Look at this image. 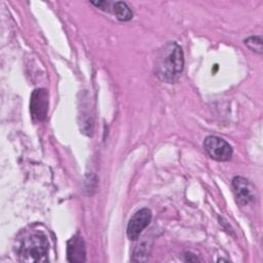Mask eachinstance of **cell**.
<instances>
[{
	"label": "cell",
	"instance_id": "obj_1",
	"mask_svg": "<svg viewBox=\"0 0 263 263\" xmlns=\"http://www.w3.org/2000/svg\"><path fill=\"white\" fill-rule=\"evenodd\" d=\"M184 69L182 47L174 41L164 44L158 51L154 62L155 75L163 82L178 81Z\"/></svg>",
	"mask_w": 263,
	"mask_h": 263
},
{
	"label": "cell",
	"instance_id": "obj_2",
	"mask_svg": "<svg viewBox=\"0 0 263 263\" xmlns=\"http://www.w3.org/2000/svg\"><path fill=\"white\" fill-rule=\"evenodd\" d=\"M49 243L43 233L35 232L27 235L22 239L17 255L21 261L26 262H42L47 261Z\"/></svg>",
	"mask_w": 263,
	"mask_h": 263
},
{
	"label": "cell",
	"instance_id": "obj_3",
	"mask_svg": "<svg viewBox=\"0 0 263 263\" xmlns=\"http://www.w3.org/2000/svg\"><path fill=\"white\" fill-rule=\"evenodd\" d=\"M206 154L217 161H228L232 157V147L224 139L218 136H208L203 141Z\"/></svg>",
	"mask_w": 263,
	"mask_h": 263
},
{
	"label": "cell",
	"instance_id": "obj_4",
	"mask_svg": "<svg viewBox=\"0 0 263 263\" xmlns=\"http://www.w3.org/2000/svg\"><path fill=\"white\" fill-rule=\"evenodd\" d=\"M231 185L235 200L239 205H247L255 200L256 188L248 179L236 176L232 179Z\"/></svg>",
	"mask_w": 263,
	"mask_h": 263
},
{
	"label": "cell",
	"instance_id": "obj_5",
	"mask_svg": "<svg viewBox=\"0 0 263 263\" xmlns=\"http://www.w3.org/2000/svg\"><path fill=\"white\" fill-rule=\"evenodd\" d=\"M48 92L45 88H36L31 93L30 112L35 121H42L45 119L48 111Z\"/></svg>",
	"mask_w": 263,
	"mask_h": 263
},
{
	"label": "cell",
	"instance_id": "obj_6",
	"mask_svg": "<svg viewBox=\"0 0 263 263\" xmlns=\"http://www.w3.org/2000/svg\"><path fill=\"white\" fill-rule=\"evenodd\" d=\"M152 219V213L148 208H143L136 212L130 218L126 228L127 237L130 240L139 238L142 231L149 225Z\"/></svg>",
	"mask_w": 263,
	"mask_h": 263
},
{
	"label": "cell",
	"instance_id": "obj_7",
	"mask_svg": "<svg viewBox=\"0 0 263 263\" xmlns=\"http://www.w3.org/2000/svg\"><path fill=\"white\" fill-rule=\"evenodd\" d=\"M85 243L79 234H75L67 241V260L69 262H84L85 261Z\"/></svg>",
	"mask_w": 263,
	"mask_h": 263
},
{
	"label": "cell",
	"instance_id": "obj_8",
	"mask_svg": "<svg viewBox=\"0 0 263 263\" xmlns=\"http://www.w3.org/2000/svg\"><path fill=\"white\" fill-rule=\"evenodd\" d=\"M113 12L115 16L122 22H127L133 18V11L129 6L122 1H117L113 4Z\"/></svg>",
	"mask_w": 263,
	"mask_h": 263
},
{
	"label": "cell",
	"instance_id": "obj_9",
	"mask_svg": "<svg viewBox=\"0 0 263 263\" xmlns=\"http://www.w3.org/2000/svg\"><path fill=\"white\" fill-rule=\"evenodd\" d=\"M245 44L251 49L252 51L262 54L263 46H262V37L261 36H251L243 40Z\"/></svg>",
	"mask_w": 263,
	"mask_h": 263
},
{
	"label": "cell",
	"instance_id": "obj_10",
	"mask_svg": "<svg viewBox=\"0 0 263 263\" xmlns=\"http://www.w3.org/2000/svg\"><path fill=\"white\" fill-rule=\"evenodd\" d=\"M149 252H150V247H149L148 242L143 241L135 250V253H134V256L136 258L135 261H145V260H147V258L149 256ZM135 258H133V260Z\"/></svg>",
	"mask_w": 263,
	"mask_h": 263
},
{
	"label": "cell",
	"instance_id": "obj_11",
	"mask_svg": "<svg viewBox=\"0 0 263 263\" xmlns=\"http://www.w3.org/2000/svg\"><path fill=\"white\" fill-rule=\"evenodd\" d=\"M91 4H93V5H96V6H98L99 8H101V9H103V10H105V11H107L108 10V5H109V3L108 2H106V1H91L90 2Z\"/></svg>",
	"mask_w": 263,
	"mask_h": 263
},
{
	"label": "cell",
	"instance_id": "obj_12",
	"mask_svg": "<svg viewBox=\"0 0 263 263\" xmlns=\"http://www.w3.org/2000/svg\"><path fill=\"white\" fill-rule=\"evenodd\" d=\"M185 256L187 257V258H186V261H195V262H196V261H199L196 257L194 258V257H193L194 255H193V254H191V253H189V255L186 253V255H185Z\"/></svg>",
	"mask_w": 263,
	"mask_h": 263
}]
</instances>
